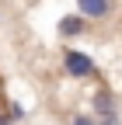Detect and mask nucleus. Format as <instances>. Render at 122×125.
<instances>
[{"instance_id": "f257e3e1", "label": "nucleus", "mask_w": 122, "mask_h": 125, "mask_svg": "<svg viewBox=\"0 0 122 125\" xmlns=\"http://www.w3.org/2000/svg\"><path fill=\"white\" fill-rule=\"evenodd\" d=\"M59 62H63V73L73 76V80H98V73H101L98 62L87 52H80V49H63L59 52Z\"/></svg>"}, {"instance_id": "f03ea898", "label": "nucleus", "mask_w": 122, "mask_h": 125, "mask_svg": "<svg viewBox=\"0 0 122 125\" xmlns=\"http://www.w3.org/2000/svg\"><path fill=\"white\" fill-rule=\"evenodd\" d=\"M91 31V21L84 18V14H63V18L56 21V35L63 42H73V38H84Z\"/></svg>"}, {"instance_id": "7ed1b4c3", "label": "nucleus", "mask_w": 122, "mask_h": 125, "mask_svg": "<svg viewBox=\"0 0 122 125\" xmlns=\"http://www.w3.org/2000/svg\"><path fill=\"white\" fill-rule=\"evenodd\" d=\"M77 14L87 21H108L115 14V0H77Z\"/></svg>"}, {"instance_id": "20e7f679", "label": "nucleus", "mask_w": 122, "mask_h": 125, "mask_svg": "<svg viewBox=\"0 0 122 125\" xmlns=\"http://www.w3.org/2000/svg\"><path fill=\"white\" fill-rule=\"evenodd\" d=\"M115 111H119L115 90H112L108 83H101V87L94 90V97H91V115H94V118H101V115H115Z\"/></svg>"}, {"instance_id": "39448f33", "label": "nucleus", "mask_w": 122, "mask_h": 125, "mask_svg": "<svg viewBox=\"0 0 122 125\" xmlns=\"http://www.w3.org/2000/svg\"><path fill=\"white\" fill-rule=\"evenodd\" d=\"M70 125H98V118L91 115V111H77V115L70 118Z\"/></svg>"}, {"instance_id": "423d86ee", "label": "nucleus", "mask_w": 122, "mask_h": 125, "mask_svg": "<svg viewBox=\"0 0 122 125\" xmlns=\"http://www.w3.org/2000/svg\"><path fill=\"white\" fill-rule=\"evenodd\" d=\"M4 104H7V108H4V111H7V115H11L14 122H21V118H24V108H21L18 101H4Z\"/></svg>"}, {"instance_id": "0eeeda50", "label": "nucleus", "mask_w": 122, "mask_h": 125, "mask_svg": "<svg viewBox=\"0 0 122 125\" xmlns=\"http://www.w3.org/2000/svg\"><path fill=\"white\" fill-rule=\"evenodd\" d=\"M98 125H122V115H119V111H115V115H101Z\"/></svg>"}, {"instance_id": "6e6552de", "label": "nucleus", "mask_w": 122, "mask_h": 125, "mask_svg": "<svg viewBox=\"0 0 122 125\" xmlns=\"http://www.w3.org/2000/svg\"><path fill=\"white\" fill-rule=\"evenodd\" d=\"M0 125H18V122H14V118H11V115L4 111V108H0Z\"/></svg>"}]
</instances>
